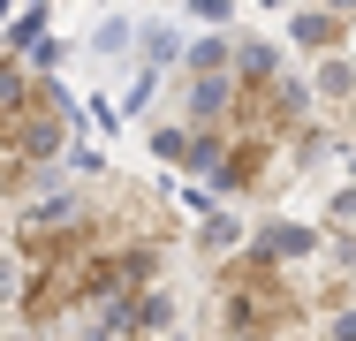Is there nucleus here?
Segmentation results:
<instances>
[{"mask_svg": "<svg viewBox=\"0 0 356 341\" xmlns=\"http://www.w3.org/2000/svg\"><path fill=\"white\" fill-rule=\"evenodd\" d=\"M54 144H61V106H54V91H46L38 76H23V68H0V152L46 159Z\"/></svg>", "mask_w": 356, "mask_h": 341, "instance_id": "f257e3e1", "label": "nucleus"}]
</instances>
